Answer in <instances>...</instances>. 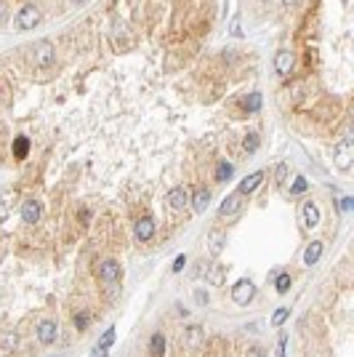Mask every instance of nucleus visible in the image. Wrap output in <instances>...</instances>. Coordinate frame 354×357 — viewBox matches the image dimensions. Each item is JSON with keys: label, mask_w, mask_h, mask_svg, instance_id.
I'll use <instances>...</instances> for the list:
<instances>
[{"label": "nucleus", "mask_w": 354, "mask_h": 357, "mask_svg": "<svg viewBox=\"0 0 354 357\" xmlns=\"http://www.w3.org/2000/svg\"><path fill=\"white\" fill-rule=\"evenodd\" d=\"M333 158H336V165H338L341 171H349L351 168V160H354V139L351 136H346L341 144H336Z\"/></svg>", "instance_id": "obj_1"}, {"label": "nucleus", "mask_w": 354, "mask_h": 357, "mask_svg": "<svg viewBox=\"0 0 354 357\" xmlns=\"http://www.w3.org/2000/svg\"><path fill=\"white\" fill-rule=\"evenodd\" d=\"M40 21V11H38V6H24L16 14V27L21 30V32H27V30H35V24Z\"/></svg>", "instance_id": "obj_2"}, {"label": "nucleus", "mask_w": 354, "mask_h": 357, "mask_svg": "<svg viewBox=\"0 0 354 357\" xmlns=\"http://www.w3.org/2000/svg\"><path fill=\"white\" fill-rule=\"evenodd\" d=\"M53 59H56V51H53V45L48 40H40L38 45H35V67H51L53 64Z\"/></svg>", "instance_id": "obj_3"}, {"label": "nucleus", "mask_w": 354, "mask_h": 357, "mask_svg": "<svg viewBox=\"0 0 354 357\" xmlns=\"http://www.w3.org/2000/svg\"><path fill=\"white\" fill-rule=\"evenodd\" d=\"M256 296V285L251 283V280H237L232 285V299H234V304H248Z\"/></svg>", "instance_id": "obj_4"}, {"label": "nucleus", "mask_w": 354, "mask_h": 357, "mask_svg": "<svg viewBox=\"0 0 354 357\" xmlns=\"http://www.w3.org/2000/svg\"><path fill=\"white\" fill-rule=\"evenodd\" d=\"M242 197H245V195H240V192H232V195H229V197L221 203V208H219V216H224V219H227V216H234V213H240V208H242V203H245Z\"/></svg>", "instance_id": "obj_5"}, {"label": "nucleus", "mask_w": 354, "mask_h": 357, "mask_svg": "<svg viewBox=\"0 0 354 357\" xmlns=\"http://www.w3.org/2000/svg\"><path fill=\"white\" fill-rule=\"evenodd\" d=\"M99 277L104 280V283H117L120 280V264H117L115 259H107V261H101L99 264Z\"/></svg>", "instance_id": "obj_6"}, {"label": "nucleus", "mask_w": 354, "mask_h": 357, "mask_svg": "<svg viewBox=\"0 0 354 357\" xmlns=\"http://www.w3.org/2000/svg\"><path fill=\"white\" fill-rule=\"evenodd\" d=\"M189 189L186 187H173L171 192H168V203H171V208H186L189 206Z\"/></svg>", "instance_id": "obj_7"}, {"label": "nucleus", "mask_w": 354, "mask_h": 357, "mask_svg": "<svg viewBox=\"0 0 354 357\" xmlns=\"http://www.w3.org/2000/svg\"><path fill=\"white\" fill-rule=\"evenodd\" d=\"M301 221H304V227H309V230L320 224V208H317V206L312 203V200L301 206Z\"/></svg>", "instance_id": "obj_8"}, {"label": "nucleus", "mask_w": 354, "mask_h": 357, "mask_svg": "<svg viewBox=\"0 0 354 357\" xmlns=\"http://www.w3.org/2000/svg\"><path fill=\"white\" fill-rule=\"evenodd\" d=\"M275 69L280 75H290V69H293V51L288 48H282L275 54Z\"/></svg>", "instance_id": "obj_9"}, {"label": "nucleus", "mask_w": 354, "mask_h": 357, "mask_svg": "<svg viewBox=\"0 0 354 357\" xmlns=\"http://www.w3.org/2000/svg\"><path fill=\"white\" fill-rule=\"evenodd\" d=\"M205 341V330L200 328V325H189L186 328V333H184V344L189 349H200V344Z\"/></svg>", "instance_id": "obj_10"}, {"label": "nucleus", "mask_w": 354, "mask_h": 357, "mask_svg": "<svg viewBox=\"0 0 354 357\" xmlns=\"http://www.w3.org/2000/svg\"><path fill=\"white\" fill-rule=\"evenodd\" d=\"M56 336H59V328H56V323H51V320H45V323L38 325V339L43 344H53Z\"/></svg>", "instance_id": "obj_11"}, {"label": "nucleus", "mask_w": 354, "mask_h": 357, "mask_svg": "<svg viewBox=\"0 0 354 357\" xmlns=\"http://www.w3.org/2000/svg\"><path fill=\"white\" fill-rule=\"evenodd\" d=\"M189 203H192V208H195L197 213H205V208L210 206V192H208V189H203V187H200L197 192L189 197Z\"/></svg>", "instance_id": "obj_12"}, {"label": "nucleus", "mask_w": 354, "mask_h": 357, "mask_svg": "<svg viewBox=\"0 0 354 357\" xmlns=\"http://www.w3.org/2000/svg\"><path fill=\"white\" fill-rule=\"evenodd\" d=\"M261 182H264V171H256V173H251L248 178H242L237 192H240V195H251V192H253V189H256L258 184H261Z\"/></svg>", "instance_id": "obj_13"}, {"label": "nucleus", "mask_w": 354, "mask_h": 357, "mask_svg": "<svg viewBox=\"0 0 354 357\" xmlns=\"http://www.w3.org/2000/svg\"><path fill=\"white\" fill-rule=\"evenodd\" d=\"M21 219H24L27 224L40 221V206H38V200H27V203L21 206Z\"/></svg>", "instance_id": "obj_14"}, {"label": "nucleus", "mask_w": 354, "mask_h": 357, "mask_svg": "<svg viewBox=\"0 0 354 357\" xmlns=\"http://www.w3.org/2000/svg\"><path fill=\"white\" fill-rule=\"evenodd\" d=\"M224 243H227V235H224L221 230H213L208 235V248H210V253H213V256H219L224 251Z\"/></svg>", "instance_id": "obj_15"}, {"label": "nucleus", "mask_w": 354, "mask_h": 357, "mask_svg": "<svg viewBox=\"0 0 354 357\" xmlns=\"http://www.w3.org/2000/svg\"><path fill=\"white\" fill-rule=\"evenodd\" d=\"M152 235H155V221H152V219H141L136 224V237L141 243H147V240H152Z\"/></svg>", "instance_id": "obj_16"}, {"label": "nucleus", "mask_w": 354, "mask_h": 357, "mask_svg": "<svg viewBox=\"0 0 354 357\" xmlns=\"http://www.w3.org/2000/svg\"><path fill=\"white\" fill-rule=\"evenodd\" d=\"M320 256H322V243H320V240H314V243L304 251V264H306V267H312V264H317V261H320Z\"/></svg>", "instance_id": "obj_17"}, {"label": "nucleus", "mask_w": 354, "mask_h": 357, "mask_svg": "<svg viewBox=\"0 0 354 357\" xmlns=\"http://www.w3.org/2000/svg\"><path fill=\"white\" fill-rule=\"evenodd\" d=\"M205 280L210 283V285H221L224 283V267L221 264H205Z\"/></svg>", "instance_id": "obj_18"}, {"label": "nucleus", "mask_w": 354, "mask_h": 357, "mask_svg": "<svg viewBox=\"0 0 354 357\" xmlns=\"http://www.w3.org/2000/svg\"><path fill=\"white\" fill-rule=\"evenodd\" d=\"M149 349H152V354H162L165 352V339H162V333H152V339H149Z\"/></svg>", "instance_id": "obj_19"}, {"label": "nucleus", "mask_w": 354, "mask_h": 357, "mask_svg": "<svg viewBox=\"0 0 354 357\" xmlns=\"http://www.w3.org/2000/svg\"><path fill=\"white\" fill-rule=\"evenodd\" d=\"M27 149H30V141H27L24 136H19V139L14 141V155L21 160V158H27Z\"/></svg>", "instance_id": "obj_20"}, {"label": "nucleus", "mask_w": 354, "mask_h": 357, "mask_svg": "<svg viewBox=\"0 0 354 357\" xmlns=\"http://www.w3.org/2000/svg\"><path fill=\"white\" fill-rule=\"evenodd\" d=\"M275 288H277V293H288V291H290V275L280 272L277 280H275Z\"/></svg>", "instance_id": "obj_21"}, {"label": "nucleus", "mask_w": 354, "mask_h": 357, "mask_svg": "<svg viewBox=\"0 0 354 357\" xmlns=\"http://www.w3.org/2000/svg\"><path fill=\"white\" fill-rule=\"evenodd\" d=\"M288 317H290V309H288V307H280V309H277V312L272 315V325H275V328H280V325H282V323H285V320H288Z\"/></svg>", "instance_id": "obj_22"}, {"label": "nucleus", "mask_w": 354, "mask_h": 357, "mask_svg": "<svg viewBox=\"0 0 354 357\" xmlns=\"http://www.w3.org/2000/svg\"><path fill=\"white\" fill-rule=\"evenodd\" d=\"M112 341H115V328H107V330H104V336L99 339L96 347H99V349H110V347H112Z\"/></svg>", "instance_id": "obj_23"}, {"label": "nucleus", "mask_w": 354, "mask_h": 357, "mask_svg": "<svg viewBox=\"0 0 354 357\" xmlns=\"http://www.w3.org/2000/svg\"><path fill=\"white\" fill-rule=\"evenodd\" d=\"M229 176H232V165L221 160V163L216 165V178H219V182H227Z\"/></svg>", "instance_id": "obj_24"}, {"label": "nucleus", "mask_w": 354, "mask_h": 357, "mask_svg": "<svg viewBox=\"0 0 354 357\" xmlns=\"http://www.w3.org/2000/svg\"><path fill=\"white\" fill-rule=\"evenodd\" d=\"M245 107H248V112H258V110H261V93H251L248 101H245Z\"/></svg>", "instance_id": "obj_25"}, {"label": "nucleus", "mask_w": 354, "mask_h": 357, "mask_svg": "<svg viewBox=\"0 0 354 357\" xmlns=\"http://www.w3.org/2000/svg\"><path fill=\"white\" fill-rule=\"evenodd\" d=\"M306 187H309V182H306V178H296V182H293V187H290V192H293V195H301V192H306Z\"/></svg>", "instance_id": "obj_26"}, {"label": "nucleus", "mask_w": 354, "mask_h": 357, "mask_svg": "<svg viewBox=\"0 0 354 357\" xmlns=\"http://www.w3.org/2000/svg\"><path fill=\"white\" fill-rule=\"evenodd\" d=\"M245 149H248V152H256V149H258V136H256V134H248V136H245Z\"/></svg>", "instance_id": "obj_27"}, {"label": "nucleus", "mask_w": 354, "mask_h": 357, "mask_svg": "<svg viewBox=\"0 0 354 357\" xmlns=\"http://www.w3.org/2000/svg\"><path fill=\"white\" fill-rule=\"evenodd\" d=\"M285 178H288V168H285V165H277V168H275V182L285 184Z\"/></svg>", "instance_id": "obj_28"}, {"label": "nucleus", "mask_w": 354, "mask_h": 357, "mask_svg": "<svg viewBox=\"0 0 354 357\" xmlns=\"http://www.w3.org/2000/svg\"><path fill=\"white\" fill-rule=\"evenodd\" d=\"M86 325H88V312L75 315V328H77V330H86Z\"/></svg>", "instance_id": "obj_29"}, {"label": "nucleus", "mask_w": 354, "mask_h": 357, "mask_svg": "<svg viewBox=\"0 0 354 357\" xmlns=\"http://www.w3.org/2000/svg\"><path fill=\"white\" fill-rule=\"evenodd\" d=\"M184 264H186V256H176V261H173V267H171V269H173V272H181Z\"/></svg>", "instance_id": "obj_30"}, {"label": "nucleus", "mask_w": 354, "mask_h": 357, "mask_svg": "<svg viewBox=\"0 0 354 357\" xmlns=\"http://www.w3.org/2000/svg\"><path fill=\"white\" fill-rule=\"evenodd\" d=\"M195 301H197V304H208V293H205V291H197V293H195Z\"/></svg>", "instance_id": "obj_31"}, {"label": "nucleus", "mask_w": 354, "mask_h": 357, "mask_svg": "<svg viewBox=\"0 0 354 357\" xmlns=\"http://www.w3.org/2000/svg\"><path fill=\"white\" fill-rule=\"evenodd\" d=\"M232 35H234V38H240V35H242V30H240V21H237V19L232 21Z\"/></svg>", "instance_id": "obj_32"}, {"label": "nucleus", "mask_w": 354, "mask_h": 357, "mask_svg": "<svg viewBox=\"0 0 354 357\" xmlns=\"http://www.w3.org/2000/svg\"><path fill=\"white\" fill-rule=\"evenodd\" d=\"M248 357H264L261 347H253V349H248Z\"/></svg>", "instance_id": "obj_33"}, {"label": "nucleus", "mask_w": 354, "mask_h": 357, "mask_svg": "<svg viewBox=\"0 0 354 357\" xmlns=\"http://www.w3.org/2000/svg\"><path fill=\"white\" fill-rule=\"evenodd\" d=\"M277 357H285V336H280V352Z\"/></svg>", "instance_id": "obj_34"}, {"label": "nucleus", "mask_w": 354, "mask_h": 357, "mask_svg": "<svg viewBox=\"0 0 354 357\" xmlns=\"http://www.w3.org/2000/svg\"><path fill=\"white\" fill-rule=\"evenodd\" d=\"M341 208H344V211H351V197H344V200H341Z\"/></svg>", "instance_id": "obj_35"}, {"label": "nucleus", "mask_w": 354, "mask_h": 357, "mask_svg": "<svg viewBox=\"0 0 354 357\" xmlns=\"http://www.w3.org/2000/svg\"><path fill=\"white\" fill-rule=\"evenodd\" d=\"M91 357H107V349H99V347H96V349L91 352Z\"/></svg>", "instance_id": "obj_36"}, {"label": "nucleus", "mask_w": 354, "mask_h": 357, "mask_svg": "<svg viewBox=\"0 0 354 357\" xmlns=\"http://www.w3.org/2000/svg\"><path fill=\"white\" fill-rule=\"evenodd\" d=\"M3 21H6V6L0 3V24H3Z\"/></svg>", "instance_id": "obj_37"}, {"label": "nucleus", "mask_w": 354, "mask_h": 357, "mask_svg": "<svg viewBox=\"0 0 354 357\" xmlns=\"http://www.w3.org/2000/svg\"><path fill=\"white\" fill-rule=\"evenodd\" d=\"M282 3H285V6H298L301 0H282Z\"/></svg>", "instance_id": "obj_38"}, {"label": "nucleus", "mask_w": 354, "mask_h": 357, "mask_svg": "<svg viewBox=\"0 0 354 357\" xmlns=\"http://www.w3.org/2000/svg\"><path fill=\"white\" fill-rule=\"evenodd\" d=\"M75 3H77V0H75Z\"/></svg>", "instance_id": "obj_39"}]
</instances>
